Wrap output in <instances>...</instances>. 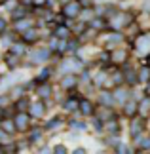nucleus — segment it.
Returning <instances> with one entry per match:
<instances>
[{"mask_svg":"<svg viewBox=\"0 0 150 154\" xmlns=\"http://www.w3.org/2000/svg\"><path fill=\"white\" fill-rule=\"evenodd\" d=\"M82 14V4L76 2V0H72V2H67V6H65V15L69 17H78Z\"/></svg>","mask_w":150,"mask_h":154,"instance_id":"f257e3e1","label":"nucleus"},{"mask_svg":"<svg viewBox=\"0 0 150 154\" xmlns=\"http://www.w3.org/2000/svg\"><path fill=\"white\" fill-rule=\"evenodd\" d=\"M137 50H139L141 53H145L150 50V34L145 32V34H141L139 38H137Z\"/></svg>","mask_w":150,"mask_h":154,"instance_id":"f03ea898","label":"nucleus"},{"mask_svg":"<svg viewBox=\"0 0 150 154\" xmlns=\"http://www.w3.org/2000/svg\"><path fill=\"white\" fill-rule=\"evenodd\" d=\"M142 129H145V122L141 120V118H137V120L131 122V128H129V131L131 135L137 139V137H141V133H142Z\"/></svg>","mask_w":150,"mask_h":154,"instance_id":"7ed1b4c3","label":"nucleus"},{"mask_svg":"<svg viewBox=\"0 0 150 154\" xmlns=\"http://www.w3.org/2000/svg\"><path fill=\"white\" fill-rule=\"evenodd\" d=\"M129 23H131V15H127V14H118L116 19H112V27L114 29H120V27L129 25Z\"/></svg>","mask_w":150,"mask_h":154,"instance_id":"20e7f679","label":"nucleus"},{"mask_svg":"<svg viewBox=\"0 0 150 154\" xmlns=\"http://www.w3.org/2000/svg\"><path fill=\"white\" fill-rule=\"evenodd\" d=\"M137 112H139V103H135L133 99H129L127 103H124V114L125 116H135Z\"/></svg>","mask_w":150,"mask_h":154,"instance_id":"39448f33","label":"nucleus"},{"mask_svg":"<svg viewBox=\"0 0 150 154\" xmlns=\"http://www.w3.org/2000/svg\"><path fill=\"white\" fill-rule=\"evenodd\" d=\"M15 128L17 129H27L29 128V116L25 114V112H21V114H17L15 116Z\"/></svg>","mask_w":150,"mask_h":154,"instance_id":"423d86ee","label":"nucleus"},{"mask_svg":"<svg viewBox=\"0 0 150 154\" xmlns=\"http://www.w3.org/2000/svg\"><path fill=\"white\" fill-rule=\"evenodd\" d=\"M139 114L141 116H148L150 114V95L142 97V101L139 103Z\"/></svg>","mask_w":150,"mask_h":154,"instance_id":"0eeeda50","label":"nucleus"},{"mask_svg":"<svg viewBox=\"0 0 150 154\" xmlns=\"http://www.w3.org/2000/svg\"><path fill=\"white\" fill-rule=\"evenodd\" d=\"M78 109H80V112L84 116H89V114H93V105L87 101V99H82L80 101V106H78Z\"/></svg>","mask_w":150,"mask_h":154,"instance_id":"6e6552de","label":"nucleus"},{"mask_svg":"<svg viewBox=\"0 0 150 154\" xmlns=\"http://www.w3.org/2000/svg\"><path fill=\"white\" fill-rule=\"evenodd\" d=\"M114 101H118V103H127V101H129V93L125 91L124 88H122V90L118 88V90L114 91Z\"/></svg>","mask_w":150,"mask_h":154,"instance_id":"1a4fd4ad","label":"nucleus"},{"mask_svg":"<svg viewBox=\"0 0 150 154\" xmlns=\"http://www.w3.org/2000/svg\"><path fill=\"white\" fill-rule=\"evenodd\" d=\"M99 101L103 103V105H106V106H112V103H114V93H110V91H101L99 93Z\"/></svg>","mask_w":150,"mask_h":154,"instance_id":"9d476101","label":"nucleus"},{"mask_svg":"<svg viewBox=\"0 0 150 154\" xmlns=\"http://www.w3.org/2000/svg\"><path fill=\"white\" fill-rule=\"evenodd\" d=\"M137 74H139V82H150V67L148 65H142Z\"/></svg>","mask_w":150,"mask_h":154,"instance_id":"9b49d317","label":"nucleus"},{"mask_svg":"<svg viewBox=\"0 0 150 154\" xmlns=\"http://www.w3.org/2000/svg\"><path fill=\"white\" fill-rule=\"evenodd\" d=\"M137 145L141 150H148L150 149V137H137Z\"/></svg>","mask_w":150,"mask_h":154,"instance_id":"f8f14e48","label":"nucleus"},{"mask_svg":"<svg viewBox=\"0 0 150 154\" xmlns=\"http://www.w3.org/2000/svg\"><path fill=\"white\" fill-rule=\"evenodd\" d=\"M125 57H127V53H125L124 50L112 51V61H125Z\"/></svg>","mask_w":150,"mask_h":154,"instance_id":"ddd939ff","label":"nucleus"},{"mask_svg":"<svg viewBox=\"0 0 150 154\" xmlns=\"http://www.w3.org/2000/svg\"><path fill=\"white\" fill-rule=\"evenodd\" d=\"M125 80H127L129 84H137V80H139V74H137L135 70H127V72H125Z\"/></svg>","mask_w":150,"mask_h":154,"instance_id":"4468645a","label":"nucleus"},{"mask_svg":"<svg viewBox=\"0 0 150 154\" xmlns=\"http://www.w3.org/2000/svg\"><path fill=\"white\" fill-rule=\"evenodd\" d=\"M74 86H76V78H74V76H65L63 88H74Z\"/></svg>","mask_w":150,"mask_h":154,"instance_id":"2eb2a0df","label":"nucleus"},{"mask_svg":"<svg viewBox=\"0 0 150 154\" xmlns=\"http://www.w3.org/2000/svg\"><path fill=\"white\" fill-rule=\"evenodd\" d=\"M31 109H32V114L34 116H42V114H44V106H42V103L31 105Z\"/></svg>","mask_w":150,"mask_h":154,"instance_id":"dca6fc26","label":"nucleus"},{"mask_svg":"<svg viewBox=\"0 0 150 154\" xmlns=\"http://www.w3.org/2000/svg\"><path fill=\"white\" fill-rule=\"evenodd\" d=\"M78 106H80V103L74 101V99H69V101H65V109H67V110H74V109H78Z\"/></svg>","mask_w":150,"mask_h":154,"instance_id":"f3484780","label":"nucleus"},{"mask_svg":"<svg viewBox=\"0 0 150 154\" xmlns=\"http://www.w3.org/2000/svg\"><path fill=\"white\" fill-rule=\"evenodd\" d=\"M106 129H109V131H114V133H116V131H118V122H114V120L106 122Z\"/></svg>","mask_w":150,"mask_h":154,"instance_id":"a211bd4d","label":"nucleus"},{"mask_svg":"<svg viewBox=\"0 0 150 154\" xmlns=\"http://www.w3.org/2000/svg\"><path fill=\"white\" fill-rule=\"evenodd\" d=\"M46 57H47V50H42L38 53H34V59H36V61H44Z\"/></svg>","mask_w":150,"mask_h":154,"instance_id":"6ab92c4d","label":"nucleus"},{"mask_svg":"<svg viewBox=\"0 0 150 154\" xmlns=\"http://www.w3.org/2000/svg\"><path fill=\"white\" fill-rule=\"evenodd\" d=\"M53 154H67V146H63V145H57L55 149H53Z\"/></svg>","mask_w":150,"mask_h":154,"instance_id":"aec40b11","label":"nucleus"},{"mask_svg":"<svg viewBox=\"0 0 150 154\" xmlns=\"http://www.w3.org/2000/svg\"><path fill=\"white\" fill-rule=\"evenodd\" d=\"M118 154H129V149L124 143H118Z\"/></svg>","mask_w":150,"mask_h":154,"instance_id":"412c9836","label":"nucleus"},{"mask_svg":"<svg viewBox=\"0 0 150 154\" xmlns=\"http://www.w3.org/2000/svg\"><path fill=\"white\" fill-rule=\"evenodd\" d=\"M67 36H69V29L59 27V38H67Z\"/></svg>","mask_w":150,"mask_h":154,"instance_id":"4be33fe9","label":"nucleus"},{"mask_svg":"<svg viewBox=\"0 0 150 154\" xmlns=\"http://www.w3.org/2000/svg\"><path fill=\"white\" fill-rule=\"evenodd\" d=\"M72 128H76V129H86V124H84V122H72Z\"/></svg>","mask_w":150,"mask_h":154,"instance_id":"5701e85b","label":"nucleus"},{"mask_svg":"<svg viewBox=\"0 0 150 154\" xmlns=\"http://www.w3.org/2000/svg\"><path fill=\"white\" fill-rule=\"evenodd\" d=\"M11 122H4V129H8V131H15L17 128H14V126H10Z\"/></svg>","mask_w":150,"mask_h":154,"instance_id":"b1692460","label":"nucleus"},{"mask_svg":"<svg viewBox=\"0 0 150 154\" xmlns=\"http://www.w3.org/2000/svg\"><path fill=\"white\" fill-rule=\"evenodd\" d=\"M40 91H42V93H40L42 97H47V95H50V93H47V91H50V88H47V86H46V88H42Z\"/></svg>","mask_w":150,"mask_h":154,"instance_id":"393cba45","label":"nucleus"},{"mask_svg":"<svg viewBox=\"0 0 150 154\" xmlns=\"http://www.w3.org/2000/svg\"><path fill=\"white\" fill-rule=\"evenodd\" d=\"M72 154H87V150H86V149H76Z\"/></svg>","mask_w":150,"mask_h":154,"instance_id":"a878e982","label":"nucleus"},{"mask_svg":"<svg viewBox=\"0 0 150 154\" xmlns=\"http://www.w3.org/2000/svg\"><path fill=\"white\" fill-rule=\"evenodd\" d=\"M146 93H150V82H148V88H146Z\"/></svg>","mask_w":150,"mask_h":154,"instance_id":"bb28decb","label":"nucleus"},{"mask_svg":"<svg viewBox=\"0 0 150 154\" xmlns=\"http://www.w3.org/2000/svg\"><path fill=\"white\" fill-rule=\"evenodd\" d=\"M34 2H36V4H42V2H44V0H34Z\"/></svg>","mask_w":150,"mask_h":154,"instance_id":"cd10ccee","label":"nucleus"},{"mask_svg":"<svg viewBox=\"0 0 150 154\" xmlns=\"http://www.w3.org/2000/svg\"><path fill=\"white\" fill-rule=\"evenodd\" d=\"M2 137H4V133H2V131H0V139H2Z\"/></svg>","mask_w":150,"mask_h":154,"instance_id":"c85d7f7f","label":"nucleus"},{"mask_svg":"<svg viewBox=\"0 0 150 154\" xmlns=\"http://www.w3.org/2000/svg\"><path fill=\"white\" fill-rule=\"evenodd\" d=\"M139 154H142V152H139Z\"/></svg>","mask_w":150,"mask_h":154,"instance_id":"c756f323","label":"nucleus"},{"mask_svg":"<svg viewBox=\"0 0 150 154\" xmlns=\"http://www.w3.org/2000/svg\"><path fill=\"white\" fill-rule=\"evenodd\" d=\"M148 67H150V65H148Z\"/></svg>","mask_w":150,"mask_h":154,"instance_id":"7c9ffc66","label":"nucleus"}]
</instances>
